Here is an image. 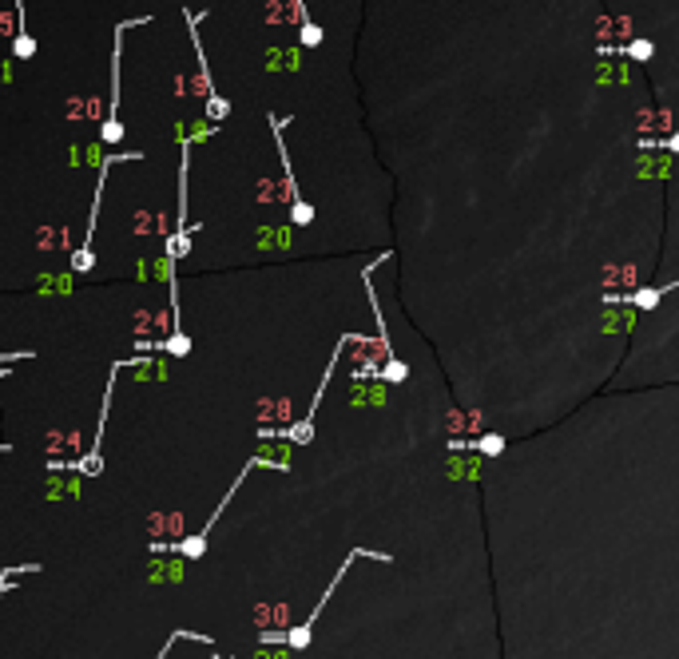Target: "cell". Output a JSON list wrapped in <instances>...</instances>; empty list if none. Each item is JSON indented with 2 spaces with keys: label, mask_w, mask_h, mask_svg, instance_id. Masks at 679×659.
<instances>
[{
  "label": "cell",
  "mask_w": 679,
  "mask_h": 659,
  "mask_svg": "<svg viewBox=\"0 0 679 659\" xmlns=\"http://www.w3.org/2000/svg\"><path fill=\"white\" fill-rule=\"evenodd\" d=\"M104 139H108V144H119V139H124V124H119L115 115L104 124Z\"/></svg>",
  "instance_id": "3957f363"
},
{
  "label": "cell",
  "mask_w": 679,
  "mask_h": 659,
  "mask_svg": "<svg viewBox=\"0 0 679 659\" xmlns=\"http://www.w3.org/2000/svg\"><path fill=\"white\" fill-rule=\"evenodd\" d=\"M227 115H231V104H227V99L207 96V119H215V124H219V119H227Z\"/></svg>",
  "instance_id": "6da1fadb"
},
{
  "label": "cell",
  "mask_w": 679,
  "mask_h": 659,
  "mask_svg": "<svg viewBox=\"0 0 679 659\" xmlns=\"http://www.w3.org/2000/svg\"><path fill=\"white\" fill-rule=\"evenodd\" d=\"M12 52L20 56V60H28V56H36V40H32L28 32H16V44H12Z\"/></svg>",
  "instance_id": "7a4b0ae2"
},
{
  "label": "cell",
  "mask_w": 679,
  "mask_h": 659,
  "mask_svg": "<svg viewBox=\"0 0 679 659\" xmlns=\"http://www.w3.org/2000/svg\"><path fill=\"white\" fill-rule=\"evenodd\" d=\"M167 350H171V354H187L191 346H187V338H183V334H175V338L167 342Z\"/></svg>",
  "instance_id": "8992f818"
},
{
  "label": "cell",
  "mask_w": 679,
  "mask_h": 659,
  "mask_svg": "<svg viewBox=\"0 0 679 659\" xmlns=\"http://www.w3.org/2000/svg\"><path fill=\"white\" fill-rule=\"evenodd\" d=\"M302 44H306V48H314V44H322V28H314V24L306 20V24H302Z\"/></svg>",
  "instance_id": "277c9868"
},
{
  "label": "cell",
  "mask_w": 679,
  "mask_h": 659,
  "mask_svg": "<svg viewBox=\"0 0 679 659\" xmlns=\"http://www.w3.org/2000/svg\"><path fill=\"white\" fill-rule=\"evenodd\" d=\"M290 219H294V223H298V226H306V223H310V219H314V210L306 207V203H294V215H290Z\"/></svg>",
  "instance_id": "5b68a950"
}]
</instances>
